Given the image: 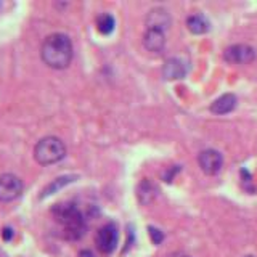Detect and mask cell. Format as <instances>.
Masks as SVG:
<instances>
[{
    "label": "cell",
    "mask_w": 257,
    "mask_h": 257,
    "mask_svg": "<svg viewBox=\"0 0 257 257\" xmlns=\"http://www.w3.org/2000/svg\"><path fill=\"white\" fill-rule=\"evenodd\" d=\"M40 55L47 66L53 69H64L69 66L72 60V44L66 34L55 32L50 34L42 44Z\"/></svg>",
    "instance_id": "cell-1"
},
{
    "label": "cell",
    "mask_w": 257,
    "mask_h": 257,
    "mask_svg": "<svg viewBox=\"0 0 257 257\" xmlns=\"http://www.w3.org/2000/svg\"><path fill=\"white\" fill-rule=\"evenodd\" d=\"M55 220L63 227V236L66 239L76 241L84 235L85 231V220L82 212L79 211L76 204L72 203H61L56 204L52 211Z\"/></svg>",
    "instance_id": "cell-2"
},
{
    "label": "cell",
    "mask_w": 257,
    "mask_h": 257,
    "mask_svg": "<svg viewBox=\"0 0 257 257\" xmlns=\"http://www.w3.org/2000/svg\"><path fill=\"white\" fill-rule=\"evenodd\" d=\"M66 155V147L58 137H45L39 140L34 148V158L39 164L50 166L61 161Z\"/></svg>",
    "instance_id": "cell-3"
},
{
    "label": "cell",
    "mask_w": 257,
    "mask_h": 257,
    "mask_svg": "<svg viewBox=\"0 0 257 257\" xmlns=\"http://www.w3.org/2000/svg\"><path fill=\"white\" fill-rule=\"evenodd\" d=\"M117 241H119V231L116 223L103 225L95 236V244L101 254H111L116 249Z\"/></svg>",
    "instance_id": "cell-4"
},
{
    "label": "cell",
    "mask_w": 257,
    "mask_h": 257,
    "mask_svg": "<svg viewBox=\"0 0 257 257\" xmlns=\"http://www.w3.org/2000/svg\"><path fill=\"white\" fill-rule=\"evenodd\" d=\"M23 193V182L13 174L0 175V201L10 203Z\"/></svg>",
    "instance_id": "cell-5"
},
{
    "label": "cell",
    "mask_w": 257,
    "mask_h": 257,
    "mask_svg": "<svg viewBox=\"0 0 257 257\" xmlns=\"http://www.w3.org/2000/svg\"><path fill=\"white\" fill-rule=\"evenodd\" d=\"M223 58L231 64H247L255 58V50L249 45L236 44L223 52Z\"/></svg>",
    "instance_id": "cell-6"
},
{
    "label": "cell",
    "mask_w": 257,
    "mask_h": 257,
    "mask_svg": "<svg viewBox=\"0 0 257 257\" xmlns=\"http://www.w3.org/2000/svg\"><path fill=\"white\" fill-rule=\"evenodd\" d=\"M198 164L201 167V171L207 175H215L222 169L223 159L222 155L215 150H204L199 153L198 156Z\"/></svg>",
    "instance_id": "cell-7"
},
{
    "label": "cell",
    "mask_w": 257,
    "mask_h": 257,
    "mask_svg": "<svg viewBox=\"0 0 257 257\" xmlns=\"http://www.w3.org/2000/svg\"><path fill=\"white\" fill-rule=\"evenodd\" d=\"M171 26V15L167 13L164 8H153V10L147 15V28L153 31H161L164 32Z\"/></svg>",
    "instance_id": "cell-8"
},
{
    "label": "cell",
    "mask_w": 257,
    "mask_h": 257,
    "mask_svg": "<svg viewBox=\"0 0 257 257\" xmlns=\"http://www.w3.org/2000/svg\"><path fill=\"white\" fill-rule=\"evenodd\" d=\"M187 74V64L179 58H169L163 66V76L166 80H177Z\"/></svg>",
    "instance_id": "cell-9"
},
{
    "label": "cell",
    "mask_w": 257,
    "mask_h": 257,
    "mask_svg": "<svg viewBox=\"0 0 257 257\" xmlns=\"http://www.w3.org/2000/svg\"><path fill=\"white\" fill-rule=\"evenodd\" d=\"M143 45L150 52H161L166 45V36L161 31L147 29L143 36Z\"/></svg>",
    "instance_id": "cell-10"
},
{
    "label": "cell",
    "mask_w": 257,
    "mask_h": 257,
    "mask_svg": "<svg viewBox=\"0 0 257 257\" xmlns=\"http://www.w3.org/2000/svg\"><path fill=\"white\" fill-rule=\"evenodd\" d=\"M235 106H236V96L233 93H225L211 104V111L214 114H227V112H231L235 109Z\"/></svg>",
    "instance_id": "cell-11"
},
{
    "label": "cell",
    "mask_w": 257,
    "mask_h": 257,
    "mask_svg": "<svg viewBox=\"0 0 257 257\" xmlns=\"http://www.w3.org/2000/svg\"><path fill=\"white\" fill-rule=\"evenodd\" d=\"M156 195H158L156 185L148 179H143L139 185V188H137V196H139L140 203L150 204V203H153V199L156 198Z\"/></svg>",
    "instance_id": "cell-12"
},
{
    "label": "cell",
    "mask_w": 257,
    "mask_h": 257,
    "mask_svg": "<svg viewBox=\"0 0 257 257\" xmlns=\"http://www.w3.org/2000/svg\"><path fill=\"white\" fill-rule=\"evenodd\" d=\"M187 28L193 34H206L209 28H211V24H209L207 18L203 15H191L187 20Z\"/></svg>",
    "instance_id": "cell-13"
},
{
    "label": "cell",
    "mask_w": 257,
    "mask_h": 257,
    "mask_svg": "<svg viewBox=\"0 0 257 257\" xmlns=\"http://www.w3.org/2000/svg\"><path fill=\"white\" fill-rule=\"evenodd\" d=\"M114 26H116V21L109 13H103L96 18V29H98L103 36L111 34V32L114 31Z\"/></svg>",
    "instance_id": "cell-14"
},
{
    "label": "cell",
    "mask_w": 257,
    "mask_h": 257,
    "mask_svg": "<svg viewBox=\"0 0 257 257\" xmlns=\"http://www.w3.org/2000/svg\"><path fill=\"white\" fill-rule=\"evenodd\" d=\"M72 179H74V177H60V179L53 180V183H50V185H48V187L44 190L42 198H44V196H48V195H52V193H55L56 190H60L61 187H64V185H68L69 182H72Z\"/></svg>",
    "instance_id": "cell-15"
},
{
    "label": "cell",
    "mask_w": 257,
    "mask_h": 257,
    "mask_svg": "<svg viewBox=\"0 0 257 257\" xmlns=\"http://www.w3.org/2000/svg\"><path fill=\"white\" fill-rule=\"evenodd\" d=\"M148 235H150L151 241H153L155 244H159L161 241L164 239V233L161 231V230H158L156 227H148Z\"/></svg>",
    "instance_id": "cell-16"
},
{
    "label": "cell",
    "mask_w": 257,
    "mask_h": 257,
    "mask_svg": "<svg viewBox=\"0 0 257 257\" xmlns=\"http://www.w3.org/2000/svg\"><path fill=\"white\" fill-rule=\"evenodd\" d=\"M2 236H4V239L5 241H10L12 238H13V230L12 228H4V231H2Z\"/></svg>",
    "instance_id": "cell-17"
},
{
    "label": "cell",
    "mask_w": 257,
    "mask_h": 257,
    "mask_svg": "<svg viewBox=\"0 0 257 257\" xmlns=\"http://www.w3.org/2000/svg\"><path fill=\"white\" fill-rule=\"evenodd\" d=\"M169 257H190L188 254H183V252H174V254H171Z\"/></svg>",
    "instance_id": "cell-18"
},
{
    "label": "cell",
    "mask_w": 257,
    "mask_h": 257,
    "mask_svg": "<svg viewBox=\"0 0 257 257\" xmlns=\"http://www.w3.org/2000/svg\"><path fill=\"white\" fill-rule=\"evenodd\" d=\"M246 257H254V255H246Z\"/></svg>",
    "instance_id": "cell-19"
},
{
    "label": "cell",
    "mask_w": 257,
    "mask_h": 257,
    "mask_svg": "<svg viewBox=\"0 0 257 257\" xmlns=\"http://www.w3.org/2000/svg\"><path fill=\"white\" fill-rule=\"evenodd\" d=\"M0 257H2V255H0Z\"/></svg>",
    "instance_id": "cell-20"
}]
</instances>
